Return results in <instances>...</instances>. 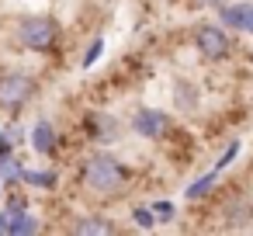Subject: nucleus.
<instances>
[{
	"label": "nucleus",
	"instance_id": "nucleus-5",
	"mask_svg": "<svg viewBox=\"0 0 253 236\" xmlns=\"http://www.w3.org/2000/svg\"><path fill=\"white\" fill-rule=\"evenodd\" d=\"M170 115L167 111H160V108H139L135 115H132V132L135 136H142V139H163L167 132H170Z\"/></svg>",
	"mask_w": 253,
	"mask_h": 236
},
{
	"label": "nucleus",
	"instance_id": "nucleus-18",
	"mask_svg": "<svg viewBox=\"0 0 253 236\" xmlns=\"http://www.w3.org/2000/svg\"><path fill=\"white\" fill-rule=\"evenodd\" d=\"M0 156H11V136L0 129Z\"/></svg>",
	"mask_w": 253,
	"mask_h": 236
},
{
	"label": "nucleus",
	"instance_id": "nucleus-8",
	"mask_svg": "<svg viewBox=\"0 0 253 236\" xmlns=\"http://www.w3.org/2000/svg\"><path fill=\"white\" fill-rule=\"evenodd\" d=\"M28 142H32V149L35 153H52L56 149V129H52V122H45V118H39L35 125H32V136H28Z\"/></svg>",
	"mask_w": 253,
	"mask_h": 236
},
{
	"label": "nucleus",
	"instance_id": "nucleus-16",
	"mask_svg": "<svg viewBox=\"0 0 253 236\" xmlns=\"http://www.w3.org/2000/svg\"><path fill=\"white\" fill-rule=\"evenodd\" d=\"M101 49H104V39H94V42L87 46V52H84V70H90V66L97 63V56H101Z\"/></svg>",
	"mask_w": 253,
	"mask_h": 236
},
{
	"label": "nucleus",
	"instance_id": "nucleus-15",
	"mask_svg": "<svg viewBox=\"0 0 253 236\" xmlns=\"http://www.w3.org/2000/svg\"><path fill=\"white\" fill-rule=\"evenodd\" d=\"M132 219H135V226H139V229H153V226H156V215H153V208H149V205L132 208Z\"/></svg>",
	"mask_w": 253,
	"mask_h": 236
},
{
	"label": "nucleus",
	"instance_id": "nucleus-17",
	"mask_svg": "<svg viewBox=\"0 0 253 236\" xmlns=\"http://www.w3.org/2000/svg\"><path fill=\"white\" fill-rule=\"evenodd\" d=\"M236 153H239V142H229V149H225V153H222V156L215 160V170H225V167H229V163L236 160Z\"/></svg>",
	"mask_w": 253,
	"mask_h": 236
},
{
	"label": "nucleus",
	"instance_id": "nucleus-9",
	"mask_svg": "<svg viewBox=\"0 0 253 236\" xmlns=\"http://www.w3.org/2000/svg\"><path fill=\"white\" fill-rule=\"evenodd\" d=\"M25 233H39V219L28 215L25 208H7V236H25Z\"/></svg>",
	"mask_w": 253,
	"mask_h": 236
},
{
	"label": "nucleus",
	"instance_id": "nucleus-4",
	"mask_svg": "<svg viewBox=\"0 0 253 236\" xmlns=\"http://www.w3.org/2000/svg\"><path fill=\"white\" fill-rule=\"evenodd\" d=\"M194 49H198V56H201V59L218 63V59H225V56L232 52V42H229V35H225L222 28L205 25V28H198V32H194Z\"/></svg>",
	"mask_w": 253,
	"mask_h": 236
},
{
	"label": "nucleus",
	"instance_id": "nucleus-6",
	"mask_svg": "<svg viewBox=\"0 0 253 236\" xmlns=\"http://www.w3.org/2000/svg\"><path fill=\"white\" fill-rule=\"evenodd\" d=\"M84 132H87L90 142H97V146H111V142L122 136V125H118V118H111L108 111H87V118H84Z\"/></svg>",
	"mask_w": 253,
	"mask_h": 236
},
{
	"label": "nucleus",
	"instance_id": "nucleus-11",
	"mask_svg": "<svg viewBox=\"0 0 253 236\" xmlns=\"http://www.w3.org/2000/svg\"><path fill=\"white\" fill-rule=\"evenodd\" d=\"M21 181L25 184H35V188H56V174L52 170H21Z\"/></svg>",
	"mask_w": 253,
	"mask_h": 236
},
{
	"label": "nucleus",
	"instance_id": "nucleus-1",
	"mask_svg": "<svg viewBox=\"0 0 253 236\" xmlns=\"http://www.w3.org/2000/svg\"><path fill=\"white\" fill-rule=\"evenodd\" d=\"M84 188L94 191V194H115L125 188V167L108 156V153H97V156H87L84 163Z\"/></svg>",
	"mask_w": 253,
	"mask_h": 236
},
{
	"label": "nucleus",
	"instance_id": "nucleus-13",
	"mask_svg": "<svg viewBox=\"0 0 253 236\" xmlns=\"http://www.w3.org/2000/svg\"><path fill=\"white\" fill-rule=\"evenodd\" d=\"M73 233H80V236H87V233H115V226L104 222V219H80L73 226Z\"/></svg>",
	"mask_w": 253,
	"mask_h": 236
},
{
	"label": "nucleus",
	"instance_id": "nucleus-2",
	"mask_svg": "<svg viewBox=\"0 0 253 236\" xmlns=\"http://www.w3.org/2000/svg\"><path fill=\"white\" fill-rule=\"evenodd\" d=\"M18 42L28 52H52V46L59 42V25L49 14H28L18 25Z\"/></svg>",
	"mask_w": 253,
	"mask_h": 236
},
{
	"label": "nucleus",
	"instance_id": "nucleus-10",
	"mask_svg": "<svg viewBox=\"0 0 253 236\" xmlns=\"http://www.w3.org/2000/svg\"><path fill=\"white\" fill-rule=\"evenodd\" d=\"M215 181H218V170H211V174L198 177V181H194V184L184 191V198H187V201H198V198H205V194L211 191V184H215Z\"/></svg>",
	"mask_w": 253,
	"mask_h": 236
},
{
	"label": "nucleus",
	"instance_id": "nucleus-14",
	"mask_svg": "<svg viewBox=\"0 0 253 236\" xmlns=\"http://www.w3.org/2000/svg\"><path fill=\"white\" fill-rule=\"evenodd\" d=\"M149 208H153L156 222H173V215H177V205L173 201H153Z\"/></svg>",
	"mask_w": 253,
	"mask_h": 236
},
{
	"label": "nucleus",
	"instance_id": "nucleus-7",
	"mask_svg": "<svg viewBox=\"0 0 253 236\" xmlns=\"http://www.w3.org/2000/svg\"><path fill=\"white\" fill-rule=\"evenodd\" d=\"M222 21L236 32H246L253 35V4H232V7H222Z\"/></svg>",
	"mask_w": 253,
	"mask_h": 236
},
{
	"label": "nucleus",
	"instance_id": "nucleus-12",
	"mask_svg": "<svg viewBox=\"0 0 253 236\" xmlns=\"http://www.w3.org/2000/svg\"><path fill=\"white\" fill-rule=\"evenodd\" d=\"M0 177H4L7 188H14V184L21 181V167H18L14 156H0Z\"/></svg>",
	"mask_w": 253,
	"mask_h": 236
},
{
	"label": "nucleus",
	"instance_id": "nucleus-20",
	"mask_svg": "<svg viewBox=\"0 0 253 236\" xmlns=\"http://www.w3.org/2000/svg\"><path fill=\"white\" fill-rule=\"evenodd\" d=\"M201 4H208V7H218V4H222V0H201Z\"/></svg>",
	"mask_w": 253,
	"mask_h": 236
},
{
	"label": "nucleus",
	"instance_id": "nucleus-19",
	"mask_svg": "<svg viewBox=\"0 0 253 236\" xmlns=\"http://www.w3.org/2000/svg\"><path fill=\"white\" fill-rule=\"evenodd\" d=\"M0 236H7V212H0Z\"/></svg>",
	"mask_w": 253,
	"mask_h": 236
},
{
	"label": "nucleus",
	"instance_id": "nucleus-3",
	"mask_svg": "<svg viewBox=\"0 0 253 236\" xmlns=\"http://www.w3.org/2000/svg\"><path fill=\"white\" fill-rule=\"evenodd\" d=\"M32 97H35V80L25 70H4V73H0V108L18 111Z\"/></svg>",
	"mask_w": 253,
	"mask_h": 236
}]
</instances>
